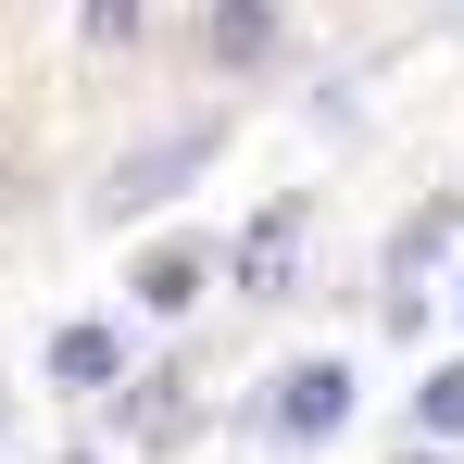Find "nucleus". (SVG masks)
<instances>
[{
    "label": "nucleus",
    "mask_w": 464,
    "mask_h": 464,
    "mask_svg": "<svg viewBox=\"0 0 464 464\" xmlns=\"http://www.w3.org/2000/svg\"><path fill=\"white\" fill-rule=\"evenodd\" d=\"M51 377L63 389H113L126 377V339H113V326H63V339H51Z\"/></svg>",
    "instance_id": "nucleus-4"
},
{
    "label": "nucleus",
    "mask_w": 464,
    "mask_h": 464,
    "mask_svg": "<svg viewBox=\"0 0 464 464\" xmlns=\"http://www.w3.org/2000/svg\"><path fill=\"white\" fill-rule=\"evenodd\" d=\"M339 414H352V377H339V364H289V377H276V427H289V440H326Z\"/></svg>",
    "instance_id": "nucleus-2"
},
{
    "label": "nucleus",
    "mask_w": 464,
    "mask_h": 464,
    "mask_svg": "<svg viewBox=\"0 0 464 464\" xmlns=\"http://www.w3.org/2000/svg\"><path fill=\"white\" fill-rule=\"evenodd\" d=\"M401 464H452V452H401Z\"/></svg>",
    "instance_id": "nucleus-9"
},
{
    "label": "nucleus",
    "mask_w": 464,
    "mask_h": 464,
    "mask_svg": "<svg viewBox=\"0 0 464 464\" xmlns=\"http://www.w3.org/2000/svg\"><path fill=\"white\" fill-rule=\"evenodd\" d=\"M201 163H214V139H201V126H188V139H163V151H139V163H113V176H101V214H113V227H126V214H151L163 188H188Z\"/></svg>",
    "instance_id": "nucleus-1"
},
{
    "label": "nucleus",
    "mask_w": 464,
    "mask_h": 464,
    "mask_svg": "<svg viewBox=\"0 0 464 464\" xmlns=\"http://www.w3.org/2000/svg\"><path fill=\"white\" fill-rule=\"evenodd\" d=\"M289 251H302V201H276V214L251 227V289H276V276H289Z\"/></svg>",
    "instance_id": "nucleus-5"
},
{
    "label": "nucleus",
    "mask_w": 464,
    "mask_h": 464,
    "mask_svg": "<svg viewBox=\"0 0 464 464\" xmlns=\"http://www.w3.org/2000/svg\"><path fill=\"white\" fill-rule=\"evenodd\" d=\"M414 427H427V440H452V427H464V364H440V377L414 389Z\"/></svg>",
    "instance_id": "nucleus-7"
},
{
    "label": "nucleus",
    "mask_w": 464,
    "mask_h": 464,
    "mask_svg": "<svg viewBox=\"0 0 464 464\" xmlns=\"http://www.w3.org/2000/svg\"><path fill=\"white\" fill-rule=\"evenodd\" d=\"M126 25H139V0H88V38H101V51H113Z\"/></svg>",
    "instance_id": "nucleus-8"
},
{
    "label": "nucleus",
    "mask_w": 464,
    "mask_h": 464,
    "mask_svg": "<svg viewBox=\"0 0 464 464\" xmlns=\"http://www.w3.org/2000/svg\"><path fill=\"white\" fill-rule=\"evenodd\" d=\"M188 289H201V251H151V264H139V302L151 314H176Z\"/></svg>",
    "instance_id": "nucleus-6"
},
{
    "label": "nucleus",
    "mask_w": 464,
    "mask_h": 464,
    "mask_svg": "<svg viewBox=\"0 0 464 464\" xmlns=\"http://www.w3.org/2000/svg\"><path fill=\"white\" fill-rule=\"evenodd\" d=\"M264 51H276V0H214V63H227V76H251Z\"/></svg>",
    "instance_id": "nucleus-3"
}]
</instances>
